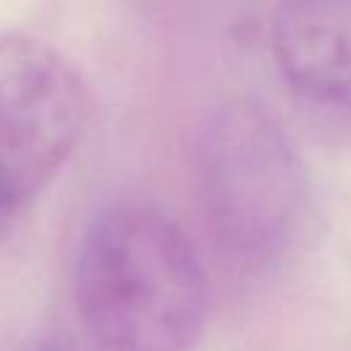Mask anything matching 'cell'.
<instances>
[{"instance_id":"1","label":"cell","mask_w":351,"mask_h":351,"mask_svg":"<svg viewBox=\"0 0 351 351\" xmlns=\"http://www.w3.org/2000/svg\"><path fill=\"white\" fill-rule=\"evenodd\" d=\"M74 304L99 351H192L206 326L208 288L173 217L118 203L80 236Z\"/></svg>"},{"instance_id":"2","label":"cell","mask_w":351,"mask_h":351,"mask_svg":"<svg viewBox=\"0 0 351 351\" xmlns=\"http://www.w3.org/2000/svg\"><path fill=\"white\" fill-rule=\"evenodd\" d=\"M192 162L214 247L239 266L271 261L304 206L302 165L277 118L250 99L217 104L200 121Z\"/></svg>"},{"instance_id":"3","label":"cell","mask_w":351,"mask_h":351,"mask_svg":"<svg viewBox=\"0 0 351 351\" xmlns=\"http://www.w3.org/2000/svg\"><path fill=\"white\" fill-rule=\"evenodd\" d=\"M88 123L77 69L30 36H0V219L58 176Z\"/></svg>"},{"instance_id":"4","label":"cell","mask_w":351,"mask_h":351,"mask_svg":"<svg viewBox=\"0 0 351 351\" xmlns=\"http://www.w3.org/2000/svg\"><path fill=\"white\" fill-rule=\"evenodd\" d=\"M271 55L296 96L351 118V0H280Z\"/></svg>"},{"instance_id":"5","label":"cell","mask_w":351,"mask_h":351,"mask_svg":"<svg viewBox=\"0 0 351 351\" xmlns=\"http://www.w3.org/2000/svg\"><path fill=\"white\" fill-rule=\"evenodd\" d=\"M22 351H82L77 346H71L69 340H58V337H44V340H33L27 343Z\"/></svg>"}]
</instances>
